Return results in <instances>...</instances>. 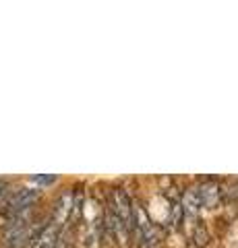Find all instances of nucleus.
<instances>
[{
  "mask_svg": "<svg viewBox=\"0 0 238 248\" xmlns=\"http://www.w3.org/2000/svg\"><path fill=\"white\" fill-rule=\"evenodd\" d=\"M6 188H9V186H6V182H4V180H0V201L4 199V195H6Z\"/></svg>",
  "mask_w": 238,
  "mask_h": 248,
  "instance_id": "5",
  "label": "nucleus"
},
{
  "mask_svg": "<svg viewBox=\"0 0 238 248\" xmlns=\"http://www.w3.org/2000/svg\"><path fill=\"white\" fill-rule=\"evenodd\" d=\"M137 205L125 188H114L104 205V236L125 244L135 232Z\"/></svg>",
  "mask_w": 238,
  "mask_h": 248,
  "instance_id": "1",
  "label": "nucleus"
},
{
  "mask_svg": "<svg viewBox=\"0 0 238 248\" xmlns=\"http://www.w3.org/2000/svg\"><path fill=\"white\" fill-rule=\"evenodd\" d=\"M37 199V192L35 190H27L23 188L19 192H15L13 199L6 203V213L13 219V217H19V215H25V211L33 205V201Z\"/></svg>",
  "mask_w": 238,
  "mask_h": 248,
  "instance_id": "3",
  "label": "nucleus"
},
{
  "mask_svg": "<svg viewBox=\"0 0 238 248\" xmlns=\"http://www.w3.org/2000/svg\"><path fill=\"white\" fill-rule=\"evenodd\" d=\"M32 238L33 236L29 234V230H27L25 215L13 217V219L9 221V226H6V230H4V236H2L6 248H21L27 242H32Z\"/></svg>",
  "mask_w": 238,
  "mask_h": 248,
  "instance_id": "2",
  "label": "nucleus"
},
{
  "mask_svg": "<svg viewBox=\"0 0 238 248\" xmlns=\"http://www.w3.org/2000/svg\"><path fill=\"white\" fill-rule=\"evenodd\" d=\"M197 188V195H199V201H201V205L205 209H213L220 205L222 201V188L218 182H211V180H205L201 184L195 186Z\"/></svg>",
  "mask_w": 238,
  "mask_h": 248,
  "instance_id": "4",
  "label": "nucleus"
}]
</instances>
